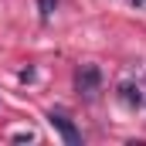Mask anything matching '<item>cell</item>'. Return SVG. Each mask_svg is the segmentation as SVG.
Segmentation results:
<instances>
[{
    "label": "cell",
    "mask_w": 146,
    "mask_h": 146,
    "mask_svg": "<svg viewBox=\"0 0 146 146\" xmlns=\"http://www.w3.org/2000/svg\"><path fill=\"white\" fill-rule=\"evenodd\" d=\"M75 88H78V95L95 99L99 88H102V68H99V65H82V68L75 72Z\"/></svg>",
    "instance_id": "obj_1"
},
{
    "label": "cell",
    "mask_w": 146,
    "mask_h": 146,
    "mask_svg": "<svg viewBox=\"0 0 146 146\" xmlns=\"http://www.w3.org/2000/svg\"><path fill=\"white\" fill-rule=\"evenodd\" d=\"M48 122L58 129V136H61L68 146H82V133H78V126H75L65 112H51V115H48Z\"/></svg>",
    "instance_id": "obj_2"
},
{
    "label": "cell",
    "mask_w": 146,
    "mask_h": 146,
    "mask_svg": "<svg viewBox=\"0 0 146 146\" xmlns=\"http://www.w3.org/2000/svg\"><path fill=\"white\" fill-rule=\"evenodd\" d=\"M119 99H122L129 109H139V106H143V92H139L136 82H122V85H119Z\"/></svg>",
    "instance_id": "obj_3"
},
{
    "label": "cell",
    "mask_w": 146,
    "mask_h": 146,
    "mask_svg": "<svg viewBox=\"0 0 146 146\" xmlns=\"http://www.w3.org/2000/svg\"><path fill=\"white\" fill-rule=\"evenodd\" d=\"M37 7H41V21H48L51 10H54V0H37Z\"/></svg>",
    "instance_id": "obj_4"
},
{
    "label": "cell",
    "mask_w": 146,
    "mask_h": 146,
    "mask_svg": "<svg viewBox=\"0 0 146 146\" xmlns=\"http://www.w3.org/2000/svg\"><path fill=\"white\" fill-rule=\"evenodd\" d=\"M133 3H136V7H143V3H146V0H133Z\"/></svg>",
    "instance_id": "obj_5"
}]
</instances>
